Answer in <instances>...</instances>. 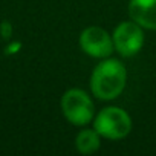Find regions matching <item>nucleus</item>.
Instances as JSON below:
<instances>
[{
  "mask_svg": "<svg viewBox=\"0 0 156 156\" xmlns=\"http://www.w3.org/2000/svg\"><path fill=\"white\" fill-rule=\"evenodd\" d=\"M126 66L115 58H103L90 75V90L98 100H115L126 87Z\"/></svg>",
  "mask_w": 156,
  "mask_h": 156,
  "instance_id": "1",
  "label": "nucleus"
},
{
  "mask_svg": "<svg viewBox=\"0 0 156 156\" xmlns=\"http://www.w3.org/2000/svg\"><path fill=\"white\" fill-rule=\"evenodd\" d=\"M76 150L81 154H92L101 145V136L95 129H84L75 138Z\"/></svg>",
  "mask_w": 156,
  "mask_h": 156,
  "instance_id": "7",
  "label": "nucleus"
},
{
  "mask_svg": "<svg viewBox=\"0 0 156 156\" xmlns=\"http://www.w3.org/2000/svg\"><path fill=\"white\" fill-rule=\"evenodd\" d=\"M129 14L145 29H156V0H130Z\"/></svg>",
  "mask_w": 156,
  "mask_h": 156,
  "instance_id": "6",
  "label": "nucleus"
},
{
  "mask_svg": "<svg viewBox=\"0 0 156 156\" xmlns=\"http://www.w3.org/2000/svg\"><path fill=\"white\" fill-rule=\"evenodd\" d=\"M94 129L106 139H122L132 132V118L121 107H104L95 115Z\"/></svg>",
  "mask_w": 156,
  "mask_h": 156,
  "instance_id": "2",
  "label": "nucleus"
},
{
  "mask_svg": "<svg viewBox=\"0 0 156 156\" xmlns=\"http://www.w3.org/2000/svg\"><path fill=\"white\" fill-rule=\"evenodd\" d=\"M80 48L84 54L94 58H107L115 51L112 35L100 28V26H89L80 34Z\"/></svg>",
  "mask_w": 156,
  "mask_h": 156,
  "instance_id": "5",
  "label": "nucleus"
},
{
  "mask_svg": "<svg viewBox=\"0 0 156 156\" xmlns=\"http://www.w3.org/2000/svg\"><path fill=\"white\" fill-rule=\"evenodd\" d=\"M61 110L64 118L73 126H86L95 118L94 101L81 89H69L63 94Z\"/></svg>",
  "mask_w": 156,
  "mask_h": 156,
  "instance_id": "3",
  "label": "nucleus"
},
{
  "mask_svg": "<svg viewBox=\"0 0 156 156\" xmlns=\"http://www.w3.org/2000/svg\"><path fill=\"white\" fill-rule=\"evenodd\" d=\"M112 40H113V48L115 51L121 55V57H133L136 55L142 44H144V32H142V26H139L136 22H122L119 23L113 34H112Z\"/></svg>",
  "mask_w": 156,
  "mask_h": 156,
  "instance_id": "4",
  "label": "nucleus"
}]
</instances>
